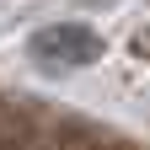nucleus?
I'll return each instance as SVG.
<instances>
[{
    "mask_svg": "<svg viewBox=\"0 0 150 150\" xmlns=\"http://www.w3.org/2000/svg\"><path fill=\"white\" fill-rule=\"evenodd\" d=\"M32 59L38 64H54V70H81V64H97L102 59V38L86 22H54V27H38L32 32Z\"/></svg>",
    "mask_w": 150,
    "mask_h": 150,
    "instance_id": "f257e3e1",
    "label": "nucleus"
}]
</instances>
